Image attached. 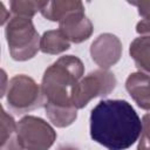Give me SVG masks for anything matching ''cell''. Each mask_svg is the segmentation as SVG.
Listing matches in <instances>:
<instances>
[{"label": "cell", "mask_w": 150, "mask_h": 150, "mask_svg": "<svg viewBox=\"0 0 150 150\" xmlns=\"http://www.w3.org/2000/svg\"><path fill=\"white\" fill-rule=\"evenodd\" d=\"M144 122L124 100H103L90 112V137L108 150H125L141 136Z\"/></svg>", "instance_id": "obj_1"}, {"label": "cell", "mask_w": 150, "mask_h": 150, "mask_svg": "<svg viewBox=\"0 0 150 150\" xmlns=\"http://www.w3.org/2000/svg\"><path fill=\"white\" fill-rule=\"evenodd\" d=\"M83 74L84 66L79 57L74 55L61 56L45 70L42 76L41 91L45 102L60 105L73 104L71 90Z\"/></svg>", "instance_id": "obj_2"}, {"label": "cell", "mask_w": 150, "mask_h": 150, "mask_svg": "<svg viewBox=\"0 0 150 150\" xmlns=\"http://www.w3.org/2000/svg\"><path fill=\"white\" fill-rule=\"evenodd\" d=\"M9 53L15 61H27L40 50V36L30 18H11L5 29Z\"/></svg>", "instance_id": "obj_3"}, {"label": "cell", "mask_w": 150, "mask_h": 150, "mask_svg": "<svg viewBox=\"0 0 150 150\" xmlns=\"http://www.w3.org/2000/svg\"><path fill=\"white\" fill-rule=\"evenodd\" d=\"M6 94L9 108L18 114L30 111L45 104L41 87L32 77L23 74L11 79Z\"/></svg>", "instance_id": "obj_4"}, {"label": "cell", "mask_w": 150, "mask_h": 150, "mask_svg": "<svg viewBox=\"0 0 150 150\" xmlns=\"http://www.w3.org/2000/svg\"><path fill=\"white\" fill-rule=\"evenodd\" d=\"M116 77L109 70H94L82 77L71 90V103L76 109L84 108L93 98L109 95L116 87Z\"/></svg>", "instance_id": "obj_5"}, {"label": "cell", "mask_w": 150, "mask_h": 150, "mask_svg": "<svg viewBox=\"0 0 150 150\" xmlns=\"http://www.w3.org/2000/svg\"><path fill=\"white\" fill-rule=\"evenodd\" d=\"M19 141L23 150H48L56 139V132L45 120L27 115L16 123Z\"/></svg>", "instance_id": "obj_6"}, {"label": "cell", "mask_w": 150, "mask_h": 150, "mask_svg": "<svg viewBox=\"0 0 150 150\" xmlns=\"http://www.w3.org/2000/svg\"><path fill=\"white\" fill-rule=\"evenodd\" d=\"M123 47L121 40L110 33L98 35L90 46L93 61L103 70H108L116 64L122 56Z\"/></svg>", "instance_id": "obj_7"}, {"label": "cell", "mask_w": 150, "mask_h": 150, "mask_svg": "<svg viewBox=\"0 0 150 150\" xmlns=\"http://www.w3.org/2000/svg\"><path fill=\"white\" fill-rule=\"evenodd\" d=\"M59 29L69 42L81 43L91 36L94 26L84 12H76L63 18L59 22Z\"/></svg>", "instance_id": "obj_8"}, {"label": "cell", "mask_w": 150, "mask_h": 150, "mask_svg": "<svg viewBox=\"0 0 150 150\" xmlns=\"http://www.w3.org/2000/svg\"><path fill=\"white\" fill-rule=\"evenodd\" d=\"M149 74L136 71L128 76L125 81V88L132 100L137 105L144 110L150 109V97H149Z\"/></svg>", "instance_id": "obj_9"}, {"label": "cell", "mask_w": 150, "mask_h": 150, "mask_svg": "<svg viewBox=\"0 0 150 150\" xmlns=\"http://www.w3.org/2000/svg\"><path fill=\"white\" fill-rule=\"evenodd\" d=\"M76 12H84L83 4L79 0L45 1V5L40 11L43 18L50 21H59V22L68 14Z\"/></svg>", "instance_id": "obj_10"}, {"label": "cell", "mask_w": 150, "mask_h": 150, "mask_svg": "<svg viewBox=\"0 0 150 150\" xmlns=\"http://www.w3.org/2000/svg\"><path fill=\"white\" fill-rule=\"evenodd\" d=\"M0 150H23L14 118L0 104Z\"/></svg>", "instance_id": "obj_11"}, {"label": "cell", "mask_w": 150, "mask_h": 150, "mask_svg": "<svg viewBox=\"0 0 150 150\" xmlns=\"http://www.w3.org/2000/svg\"><path fill=\"white\" fill-rule=\"evenodd\" d=\"M46 115L49 121L57 128H66L73 124L77 117V109L73 104L60 105L45 102Z\"/></svg>", "instance_id": "obj_12"}, {"label": "cell", "mask_w": 150, "mask_h": 150, "mask_svg": "<svg viewBox=\"0 0 150 150\" xmlns=\"http://www.w3.org/2000/svg\"><path fill=\"white\" fill-rule=\"evenodd\" d=\"M70 48V42L60 29H52L40 38V50L45 54L56 55Z\"/></svg>", "instance_id": "obj_13"}, {"label": "cell", "mask_w": 150, "mask_h": 150, "mask_svg": "<svg viewBox=\"0 0 150 150\" xmlns=\"http://www.w3.org/2000/svg\"><path fill=\"white\" fill-rule=\"evenodd\" d=\"M149 47H150V38L149 35H143L136 38L129 48L130 56L134 59L136 67L139 71L149 74Z\"/></svg>", "instance_id": "obj_14"}, {"label": "cell", "mask_w": 150, "mask_h": 150, "mask_svg": "<svg viewBox=\"0 0 150 150\" xmlns=\"http://www.w3.org/2000/svg\"><path fill=\"white\" fill-rule=\"evenodd\" d=\"M45 1H32V0H14L9 2L11 9L16 16L32 18L43 7Z\"/></svg>", "instance_id": "obj_15"}, {"label": "cell", "mask_w": 150, "mask_h": 150, "mask_svg": "<svg viewBox=\"0 0 150 150\" xmlns=\"http://www.w3.org/2000/svg\"><path fill=\"white\" fill-rule=\"evenodd\" d=\"M148 116L144 117L143 122H144V127H143V131L141 134V141L139 144L137 146V150H149V141H148Z\"/></svg>", "instance_id": "obj_16"}, {"label": "cell", "mask_w": 150, "mask_h": 150, "mask_svg": "<svg viewBox=\"0 0 150 150\" xmlns=\"http://www.w3.org/2000/svg\"><path fill=\"white\" fill-rule=\"evenodd\" d=\"M130 4L135 5L138 7V12L141 15L144 16V19H149V7H150V1L149 0H143V1H129Z\"/></svg>", "instance_id": "obj_17"}, {"label": "cell", "mask_w": 150, "mask_h": 150, "mask_svg": "<svg viewBox=\"0 0 150 150\" xmlns=\"http://www.w3.org/2000/svg\"><path fill=\"white\" fill-rule=\"evenodd\" d=\"M8 88V76L4 69L0 68V98L4 97V95L7 93Z\"/></svg>", "instance_id": "obj_18"}, {"label": "cell", "mask_w": 150, "mask_h": 150, "mask_svg": "<svg viewBox=\"0 0 150 150\" xmlns=\"http://www.w3.org/2000/svg\"><path fill=\"white\" fill-rule=\"evenodd\" d=\"M149 28H150L149 19H143L142 21H139V22L137 23L136 30H137V33H139V34H145V35H148Z\"/></svg>", "instance_id": "obj_19"}, {"label": "cell", "mask_w": 150, "mask_h": 150, "mask_svg": "<svg viewBox=\"0 0 150 150\" xmlns=\"http://www.w3.org/2000/svg\"><path fill=\"white\" fill-rule=\"evenodd\" d=\"M8 20H9V12L5 7V5L0 1V26H2Z\"/></svg>", "instance_id": "obj_20"}, {"label": "cell", "mask_w": 150, "mask_h": 150, "mask_svg": "<svg viewBox=\"0 0 150 150\" xmlns=\"http://www.w3.org/2000/svg\"><path fill=\"white\" fill-rule=\"evenodd\" d=\"M57 150H79V149H76L74 146H70V145H61V146L57 148Z\"/></svg>", "instance_id": "obj_21"}]
</instances>
